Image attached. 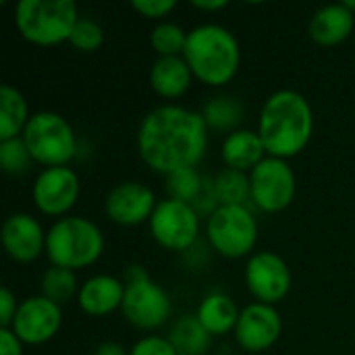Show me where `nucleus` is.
I'll list each match as a JSON object with an SVG mask.
<instances>
[{
    "instance_id": "39448f33",
    "label": "nucleus",
    "mask_w": 355,
    "mask_h": 355,
    "mask_svg": "<svg viewBox=\"0 0 355 355\" xmlns=\"http://www.w3.org/2000/svg\"><path fill=\"white\" fill-rule=\"evenodd\" d=\"M77 19V4L73 0H21L15 8L19 33L35 46L67 42Z\"/></svg>"
},
{
    "instance_id": "f704fd0d",
    "label": "nucleus",
    "mask_w": 355,
    "mask_h": 355,
    "mask_svg": "<svg viewBox=\"0 0 355 355\" xmlns=\"http://www.w3.org/2000/svg\"><path fill=\"white\" fill-rule=\"evenodd\" d=\"M94 355H129V354L125 352V347H123V345L108 341V343L98 345V347H96V352H94Z\"/></svg>"
},
{
    "instance_id": "f8f14e48",
    "label": "nucleus",
    "mask_w": 355,
    "mask_h": 355,
    "mask_svg": "<svg viewBox=\"0 0 355 355\" xmlns=\"http://www.w3.org/2000/svg\"><path fill=\"white\" fill-rule=\"evenodd\" d=\"M60 322V306L46 300L44 295H35L19 304L10 331L21 339V343L42 345L58 333Z\"/></svg>"
},
{
    "instance_id": "cd10ccee",
    "label": "nucleus",
    "mask_w": 355,
    "mask_h": 355,
    "mask_svg": "<svg viewBox=\"0 0 355 355\" xmlns=\"http://www.w3.org/2000/svg\"><path fill=\"white\" fill-rule=\"evenodd\" d=\"M150 44L160 56H179L185 52L187 33L177 23H160L152 29Z\"/></svg>"
},
{
    "instance_id": "a211bd4d",
    "label": "nucleus",
    "mask_w": 355,
    "mask_h": 355,
    "mask_svg": "<svg viewBox=\"0 0 355 355\" xmlns=\"http://www.w3.org/2000/svg\"><path fill=\"white\" fill-rule=\"evenodd\" d=\"M354 23V10H349L345 4H329L314 12L308 31L316 44L335 46L352 35Z\"/></svg>"
},
{
    "instance_id": "2f4dec72",
    "label": "nucleus",
    "mask_w": 355,
    "mask_h": 355,
    "mask_svg": "<svg viewBox=\"0 0 355 355\" xmlns=\"http://www.w3.org/2000/svg\"><path fill=\"white\" fill-rule=\"evenodd\" d=\"M131 6L144 17L160 19V17L168 15L177 6V2L175 0H133Z\"/></svg>"
},
{
    "instance_id": "c85d7f7f",
    "label": "nucleus",
    "mask_w": 355,
    "mask_h": 355,
    "mask_svg": "<svg viewBox=\"0 0 355 355\" xmlns=\"http://www.w3.org/2000/svg\"><path fill=\"white\" fill-rule=\"evenodd\" d=\"M31 154L23 141V137H15V139H6L0 141V166L6 175H23L29 171L31 164Z\"/></svg>"
},
{
    "instance_id": "9d476101",
    "label": "nucleus",
    "mask_w": 355,
    "mask_h": 355,
    "mask_svg": "<svg viewBox=\"0 0 355 355\" xmlns=\"http://www.w3.org/2000/svg\"><path fill=\"white\" fill-rule=\"evenodd\" d=\"M125 297H123V316L129 324L152 331L160 329L171 316V300L168 293L150 281V277L125 281Z\"/></svg>"
},
{
    "instance_id": "f3484780",
    "label": "nucleus",
    "mask_w": 355,
    "mask_h": 355,
    "mask_svg": "<svg viewBox=\"0 0 355 355\" xmlns=\"http://www.w3.org/2000/svg\"><path fill=\"white\" fill-rule=\"evenodd\" d=\"M123 297L125 285L110 275H98L87 279L77 293L79 308L89 316L112 314L116 308L123 306Z\"/></svg>"
},
{
    "instance_id": "dca6fc26",
    "label": "nucleus",
    "mask_w": 355,
    "mask_h": 355,
    "mask_svg": "<svg viewBox=\"0 0 355 355\" xmlns=\"http://www.w3.org/2000/svg\"><path fill=\"white\" fill-rule=\"evenodd\" d=\"M2 245L6 254L21 264L33 262L46 250V235L40 223L25 212L10 214L2 225Z\"/></svg>"
},
{
    "instance_id": "9b49d317",
    "label": "nucleus",
    "mask_w": 355,
    "mask_h": 355,
    "mask_svg": "<svg viewBox=\"0 0 355 355\" xmlns=\"http://www.w3.org/2000/svg\"><path fill=\"white\" fill-rule=\"evenodd\" d=\"M245 283L260 304L275 306L289 293L291 272L281 256L272 252H258L245 266Z\"/></svg>"
},
{
    "instance_id": "412c9836",
    "label": "nucleus",
    "mask_w": 355,
    "mask_h": 355,
    "mask_svg": "<svg viewBox=\"0 0 355 355\" xmlns=\"http://www.w3.org/2000/svg\"><path fill=\"white\" fill-rule=\"evenodd\" d=\"M239 310L233 304V300L225 293H210L202 300L196 316L202 322V327L212 337H223L231 331H235L239 320Z\"/></svg>"
},
{
    "instance_id": "4468645a",
    "label": "nucleus",
    "mask_w": 355,
    "mask_h": 355,
    "mask_svg": "<svg viewBox=\"0 0 355 355\" xmlns=\"http://www.w3.org/2000/svg\"><path fill=\"white\" fill-rule=\"evenodd\" d=\"M281 327L283 322L275 306L256 302L241 310L235 327V339L241 345V349L260 354L279 341Z\"/></svg>"
},
{
    "instance_id": "20e7f679",
    "label": "nucleus",
    "mask_w": 355,
    "mask_h": 355,
    "mask_svg": "<svg viewBox=\"0 0 355 355\" xmlns=\"http://www.w3.org/2000/svg\"><path fill=\"white\" fill-rule=\"evenodd\" d=\"M104 252V237L96 223L83 216H64L46 233V254L52 266L79 270L92 266Z\"/></svg>"
},
{
    "instance_id": "a878e982",
    "label": "nucleus",
    "mask_w": 355,
    "mask_h": 355,
    "mask_svg": "<svg viewBox=\"0 0 355 355\" xmlns=\"http://www.w3.org/2000/svg\"><path fill=\"white\" fill-rule=\"evenodd\" d=\"M77 279L73 270L60 268V266H50L44 277H42V295L50 302H54L56 306L67 304L69 300H73V295H77Z\"/></svg>"
},
{
    "instance_id": "4be33fe9",
    "label": "nucleus",
    "mask_w": 355,
    "mask_h": 355,
    "mask_svg": "<svg viewBox=\"0 0 355 355\" xmlns=\"http://www.w3.org/2000/svg\"><path fill=\"white\" fill-rule=\"evenodd\" d=\"M27 121V102L23 94L10 85H0V141L21 137Z\"/></svg>"
},
{
    "instance_id": "aec40b11",
    "label": "nucleus",
    "mask_w": 355,
    "mask_h": 355,
    "mask_svg": "<svg viewBox=\"0 0 355 355\" xmlns=\"http://www.w3.org/2000/svg\"><path fill=\"white\" fill-rule=\"evenodd\" d=\"M191 69L183 56H160L150 71V85L162 98H179L189 89Z\"/></svg>"
},
{
    "instance_id": "7c9ffc66",
    "label": "nucleus",
    "mask_w": 355,
    "mask_h": 355,
    "mask_svg": "<svg viewBox=\"0 0 355 355\" xmlns=\"http://www.w3.org/2000/svg\"><path fill=\"white\" fill-rule=\"evenodd\" d=\"M129 355H179L177 349L173 347V343L166 339V337H144L139 339L133 347Z\"/></svg>"
},
{
    "instance_id": "2eb2a0df",
    "label": "nucleus",
    "mask_w": 355,
    "mask_h": 355,
    "mask_svg": "<svg viewBox=\"0 0 355 355\" xmlns=\"http://www.w3.org/2000/svg\"><path fill=\"white\" fill-rule=\"evenodd\" d=\"M158 202L154 191L135 181H125L116 187L110 189L104 202L106 216L123 227H133L141 225L144 220H150Z\"/></svg>"
},
{
    "instance_id": "f257e3e1",
    "label": "nucleus",
    "mask_w": 355,
    "mask_h": 355,
    "mask_svg": "<svg viewBox=\"0 0 355 355\" xmlns=\"http://www.w3.org/2000/svg\"><path fill=\"white\" fill-rule=\"evenodd\" d=\"M208 146V125L200 112L183 106H158L139 125L137 148L141 160L156 173L171 175L196 168Z\"/></svg>"
},
{
    "instance_id": "6ab92c4d",
    "label": "nucleus",
    "mask_w": 355,
    "mask_h": 355,
    "mask_svg": "<svg viewBox=\"0 0 355 355\" xmlns=\"http://www.w3.org/2000/svg\"><path fill=\"white\" fill-rule=\"evenodd\" d=\"M223 160L227 164V168L233 171H254L266 156V148L260 139L258 133L250 131V129H237L233 133H229L223 141L220 148Z\"/></svg>"
},
{
    "instance_id": "ddd939ff",
    "label": "nucleus",
    "mask_w": 355,
    "mask_h": 355,
    "mask_svg": "<svg viewBox=\"0 0 355 355\" xmlns=\"http://www.w3.org/2000/svg\"><path fill=\"white\" fill-rule=\"evenodd\" d=\"M79 198V177L69 166L44 168L33 183V204L48 216L67 214Z\"/></svg>"
},
{
    "instance_id": "423d86ee",
    "label": "nucleus",
    "mask_w": 355,
    "mask_h": 355,
    "mask_svg": "<svg viewBox=\"0 0 355 355\" xmlns=\"http://www.w3.org/2000/svg\"><path fill=\"white\" fill-rule=\"evenodd\" d=\"M21 137L33 162H40L46 168L67 166V162H71L77 154V139L71 125L67 119L50 110L29 116Z\"/></svg>"
},
{
    "instance_id": "72a5a7b5",
    "label": "nucleus",
    "mask_w": 355,
    "mask_h": 355,
    "mask_svg": "<svg viewBox=\"0 0 355 355\" xmlns=\"http://www.w3.org/2000/svg\"><path fill=\"white\" fill-rule=\"evenodd\" d=\"M0 355H23V343L10 329H0Z\"/></svg>"
},
{
    "instance_id": "b1692460",
    "label": "nucleus",
    "mask_w": 355,
    "mask_h": 355,
    "mask_svg": "<svg viewBox=\"0 0 355 355\" xmlns=\"http://www.w3.org/2000/svg\"><path fill=\"white\" fill-rule=\"evenodd\" d=\"M243 104L233 98V96H214L210 98V102L204 106V121L208 127L216 129V131H231L243 121Z\"/></svg>"
},
{
    "instance_id": "0eeeda50",
    "label": "nucleus",
    "mask_w": 355,
    "mask_h": 355,
    "mask_svg": "<svg viewBox=\"0 0 355 355\" xmlns=\"http://www.w3.org/2000/svg\"><path fill=\"white\" fill-rule=\"evenodd\" d=\"M210 245L225 258L248 256L258 239V225L245 206H218L208 216Z\"/></svg>"
},
{
    "instance_id": "393cba45",
    "label": "nucleus",
    "mask_w": 355,
    "mask_h": 355,
    "mask_svg": "<svg viewBox=\"0 0 355 355\" xmlns=\"http://www.w3.org/2000/svg\"><path fill=\"white\" fill-rule=\"evenodd\" d=\"M214 191L220 206H243L252 198L250 177L241 171L225 168L214 179Z\"/></svg>"
},
{
    "instance_id": "1a4fd4ad",
    "label": "nucleus",
    "mask_w": 355,
    "mask_h": 355,
    "mask_svg": "<svg viewBox=\"0 0 355 355\" xmlns=\"http://www.w3.org/2000/svg\"><path fill=\"white\" fill-rule=\"evenodd\" d=\"M252 202L264 212L285 210L295 196V175L287 160L266 156L250 173Z\"/></svg>"
},
{
    "instance_id": "c756f323",
    "label": "nucleus",
    "mask_w": 355,
    "mask_h": 355,
    "mask_svg": "<svg viewBox=\"0 0 355 355\" xmlns=\"http://www.w3.org/2000/svg\"><path fill=\"white\" fill-rule=\"evenodd\" d=\"M69 42L81 52H94V50H98L102 46L104 31L96 21L87 19V17H79L73 31H71Z\"/></svg>"
},
{
    "instance_id": "f03ea898",
    "label": "nucleus",
    "mask_w": 355,
    "mask_h": 355,
    "mask_svg": "<svg viewBox=\"0 0 355 355\" xmlns=\"http://www.w3.org/2000/svg\"><path fill=\"white\" fill-rule=\"evenodd\" d=\"M314 116L308 100L293 89L275 92L260 112L258 135L272 158L297 156L310 141Z\"/></svg>"
},
{
    "instance_id": "5701e85b",
    "label": "nucleus",
    "mask_w": 355,
    "mask_h": 355,
    "mask_svg": "<svg viewBox=\"0 0 355 355\" xmlns=\"http://www.w3.org/2000/svg\"><path fill=\"white\" fill-rule=\"evenodd\" d=\"M168 341L179 355H206L212 343V335L202 327L198 316H183L173 324Z\"/></svg>"
},
{
    "instance_id": "473e14b6",
    "label": "nucleus",
    "mask_w": 355,
    "mask_h": 355,
    "mask_svg": "<svg viewBox=\"0 0 355 355\" xmlns=\"http://www.w3.org/2000/svg\"><path fill=\"white\" fill-rule=\"evenodd\" d=\"M17 300L15 295L10 293V289H2L0 291V327L2 329H10L12 320H15V314H17Z\"/></svg>"
},
{
    "instance_id": "7ed1b4c3",
    "label": "nucleus",
    "mask_w": 355,
    "mask_h": 355,
    "mask_svg": "<svg viewBox=\"0 0 355 355\" xmlns=\"http://www.w3.org/2000/svg\"><path fill=\"white\" fill-rule=\"evenodd\" d=\"M183 58L193 77L206 85L220 87L235 77L241 54L239 44L229 29L206 23L187 33Z\"/></svg>"
},
{
    "instance_id": "c9c22d12",
    "label": "nucleus",
    "mask_w": 355,
    "mask_h": 355,
    "mask_svg": "<svg viewBox=\"0 0 355 355\" xmlns=\"http://www.w3.org/2000/svg\"><path fill=\"white\" fill-rule=\"evenodd\" d=\"M229 2L227 0H193L191 6L200 8V10H218V8H225Z\"/></svg>"
},
{
    "instance_id": "6e6552de",
    "label": "nucleus",
    "mask_w": 355,
    "mask_h": 355,
    "mask_svg": "<svg viewBox=\"0 0 355 355\" xmlns=\"http://www.w3.org/2000/svg\"><path fill=\"white\" fill-rule=\"evenodd\" d=\"M150 233L164 250L185 252L198 241L200 214L193 210L191 204L177 202L171 198L162 200L158 202L150 218Z\"/></svg>"
},
{
    "instance_id": "bb28decb",
    "label": "nucleus",
    "mask_w": 355,
    "mask_h": 355,
    "mask_svg": "<svg viewBox=\"0 0 355 355\" xmlns=\"http://www.w3.org/2000/svg\"><path fill=\"white\" fill-rule=\"evenodd\" d=\"M202 187H204V179L198 175L196 168H181L166 175V193L171 200L193 204Z\"/></svg>"
}]
</instances>
